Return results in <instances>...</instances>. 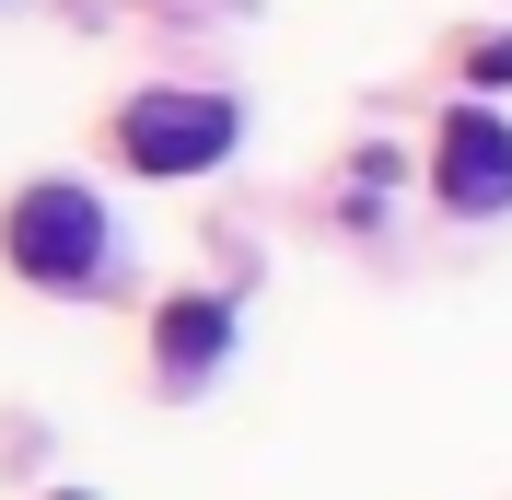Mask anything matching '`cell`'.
Returning a JSON list of instances; mask_svg holds the SVG:
<instances>
[{"label": "cell", "mask_w": 512, "mask_h": 500, "mask_svg": "<svg viewBox=\"0 0 512 500\" xmlns=\"http://www.w3.org/2000/svg\"><path fill=\"white\" fill-rule=\"evenodd\" d=\"M431 198L443 210H512V128L489 105H454L431 140Z\"/></svg>", "instance_id": "3"}, {"label": "cell", "mask_w": 512, "mask_h": 500, "mask_svg": "<svg viewBox=\"0 0 512 500\" xmlns=\"http://www.w3.org/2000/svg\"><path fill=\"white\" fill-rule=\"evenodd\" d=\"M152 349H163V373H175V384H198V373H210V361L233 349V303H210V291H187V303H163Z\"/></svg>", "instance_id": "4"}, {"label": "cell", "mask_w": 512, "mask_h": 500, "mask_svg": "<svg viewBox=\"0 0 512 500\" xmlns=\"http://www.w3.org/2000/svg\"><path fill=\"white\" fill-rule=\"evenodd\" d=\"M59 500H82V489H59Z\"/></svg>", "instance_id": "5"}, {"label": "cell", "mask_w": 512, "mask_h": 500, "mask_svg": "<svg viewBox=\"0 0 512 500\" xmlns=\"http://www.w3.org/2000/svg\"><path fill=\"white\" fill-rule=\"evenodd\" d=\"M0 256L24 268V280H47V291H94L105 280V210H94V187H24L12 210H0Z\"/></svg>", "instance_id": "1"}, {"label": "cell", "mask_w": 512, "mask_h": 500, "mask_svg": "<svg viewBox=\"0 0 512 500\" xmlns=\"http://www.w3.org/2000/svg\"><path fill=\"white\" fill-rule=\"evenodd\" d=\"M233 94H140L117 105V163L128 175H210L233 152Z\"/></svg>", "instance_id": "2"}]
</instances>
